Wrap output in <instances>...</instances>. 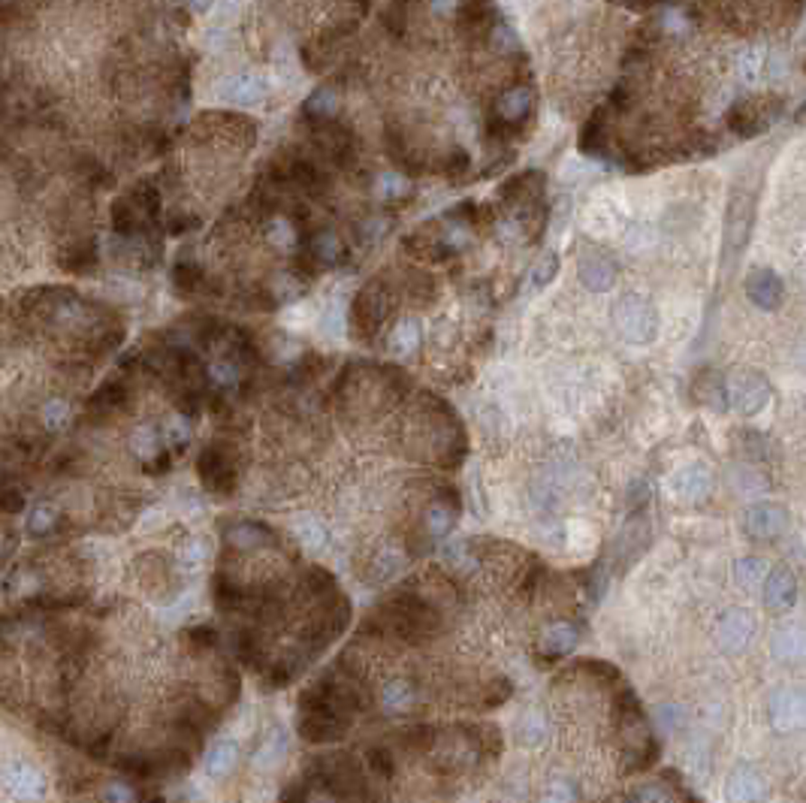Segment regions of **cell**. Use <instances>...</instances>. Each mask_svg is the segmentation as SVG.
Here are the masks:
<instances>
[{
  "mask_svg": "<svg viewBox=\"0 0 806 803\" xmlns=\"http://www.w3.org/2000/svg\"><path fill=\"white\" fill-rule=\"evenodd\" d=\"M577 638H580V634L571 622H556L541 634L538 649H541L544 658H562V656H568L574 647H577Z\"/></svg>",
  "mask_w": 806,
  "mask_h": 803,
  "instance_id": "7",
  "label": "cell"
},
{
  "mask_svg": "<svg viewBox=\"0 0 806 803\" xmlns=\"http://www.w3.org/2000/svg\"><path fill=\"white\" fill-rule=\"evenodd\" d=\"M233 764H236V749H233V743H220L215 752H211V758H209V773L211 776H224Z\"/></svg>",
  "mask_w": 806,
  "mask_h": 803,
  "instance_id": "11",
  "label": "cell"
},
{
  "mask_svg": "<svg viewBox=\"0 0 806 803\" xmlns=\"http://www.w3.org/2000/svg\"><path fill=\"white\" fill-rule=\"evenodd\" d=\"M783 109H785V100L779 94H749L731 106L725 121H728V130L734 136L752 139L773 127Z\"/></svg>",
  "mask_w": 806,
  "mask_h": 803,
  "instance_id": "3",
  "label": "cell"
},
{
  "mask_svg": "<svg viewBox=\"0 0 806 803\" xmlns=\"http://www.w3.org/2000/svg\"><path fill=\"white\" fill-rule=\"evenodd\" d=\"M535 118V91L526 79H511L508 85H501L495 91L490 103V136L499 143H511L520 139L531 127Z\"/></svg>",
  "mask_w": 806,
  "mask_h": 803,
  "instance_id": "2",
  "label": "cell"
},
{
  "mask_svg": "<svg viewBox=\"0 0 806 803\" xmlns=\"http://www.w3.org/2000/svg\"><path fill=\"white\" fill-rule=\"evenodd\" d=\"M746 526L758 537H776L788 526V514L779 505H755L749 510Z\"/></svg>",
  "mask_w": 806,
  "mask_h": 803,
  "instance_id": "8",
  "label": "cell"
},
{
  "mask_svg": "<svg viewBox=\"0 0 806 803\" xmlns=\"http://www.w3.org/2000/svg\"><path fill=\"white\" fill-rule=\"evenodd\" d=\"M764 602L770 611H788L797 602V580L788 568H776L767 577L764 586Z\"/></svg>",
  "mask_w": 806,
  "mask_h": 803,
  "instance_id": "6",
  "label": "cell"
},
{
  "mask_svg": "<svg viewBox=\"0 0 806 803\" xmlns=\"http://www.w3.org/2000/svg\"><path fill=\"white\" fill-rule=\"evenodd\" d=\"M695 15L710 19L734 33H755L785 28L801 19L803 6L797 4H713V6H692Z\"/></svg>",
  "mask_w": 806,
  "mask_h": 803,
  "instance_id": "1",
  "label": "cell"
},
{
  "mask_svg": "<svg viewBox=\"0 0 806 803\" xmlns=\"http://www.w3.org/2000/svg\"><path fill=\"white\" fill-rule=\"evenodd\" d=\"M692 399L710 408H728V384L722 381L719 372H701L692 381Z\"/></svg>",
  "mask_w": 806,
  "mask_h": 803,
  "instance_id": "9",
  "label": "cell"
},
{
  "mask_svg": "<svg viewBox=\"0 0 806 803\" xmlns=\"http://www.w3.org/2000/svg\"><path fill=\"white\" fill-rule=\"evenodd\" d=\"M803 70H806V64H803Z\"/></svg>",
  "mask_w": 806,
  "mask_h": 803,
  "instance_id": "13",
  "label": "cell"
},
{
  "mask_svg": "<svg viewBox=\"0 0 806 803\" xmlns=\"http://www.w3.org/2000/svg\"><path fill=\"white\" fill-rule=\"evenodd\" d=\"M767 381L755 372H740L728 384V405H734L740 414H758L767 402Z\"/></svg>",
  "mask_w": 806,
  "mask_h": 803,
  "instance_id": "4",
  "label": "cell"
},
{
  "mask_svg": "<svg viewBox=\"0 0 806 803\" xmlns=\"http://www.w3.org/2000/svg\"><path fill=\"white\" fill-rule=\"evenodd\" d=\"M580 275H583V281H586L589 287H595V290H607L610 285H614V266H610L607 260H601V263H583L580 266Z\"/></svg>",
  "mask_w": 806,
  "mask_h": 803,
  "instance_id": "10",
  "label": "cell"
},
{
  "mask_svg": "<svg viewBox=\"0 0 806 803\" xmlns=\"http://www.w3.org/2000/svg\"><path fill=\"white\" fill-rule=\"evenodd\" d=\"M556 272H559V257H556V254H547V257H544V263H538V272H535V285H538V287L550 285V278L556 275Z\"/></svg>",
  "mask_w": 806,
  "mask_h": 803,
  "instance_id": "12",
  "label": "cell"
},
{
  "mask_svg": "<svg viewBox=\"0 0 806 803\" xmlns=\"http://www.w3.org/2000/svg\"><path fill=\"white\" fill-rule=\"evenodd\" d=\"M746 294L758 308L773 312V308L783 305V278L773 269H755L746 278Z\"/></svg>",
  "mask_w": 806,
  "mask_h": 803,
  "instance_id": "5",
  "label": "cell"
}]
</instances>
